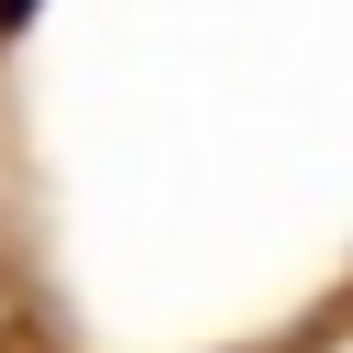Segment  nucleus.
Returning a JSON list of instances; mask_svg holds the SVG:
<instances>
[{
	"label": "nucleus",
	"mask_w": 353,
	"mask_h": 353,
	"mask_svg": "<svg viewBox=\"0 0 353 353\" xmlns=\"http://www.w3.org/2000/svg\"><path fill=\"white\" fill-rule=\"evenodd\" d=\"M22 22H33V0H0V33H22Z\"/></svg>",
	"instance_id": "1"
}]
</instances>
